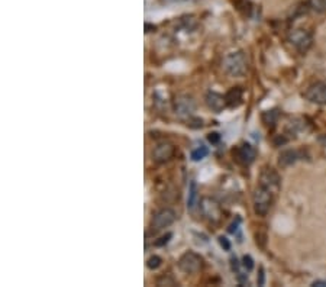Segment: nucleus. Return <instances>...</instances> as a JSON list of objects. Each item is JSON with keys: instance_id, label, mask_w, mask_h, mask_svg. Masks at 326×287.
I'll return each mask as SVG.
<instances>
[{"instance_id": "16", "label": "nucleus", "mask_w": 326, "mask_h": 287, "mask_svg": "<svg viewBox=\"0 0 326 287\" xmlns=\"http://www.w3.org/2000/svg\"><path fill=\"white\" fill-rule=\"evenodd\" d=\"M278 119V110L277 109H273V110H265L262 113V122L267 125V127H274V124L277 122Z\"/></svg>"}, {"instance_id": "22", "label": "nucleus", "mask_w": 326, "mask_h": 287, "mask_svg": "<svg viewBox=\"0 0 326 287\" xmlns=\"http://www.w3.org/2000/svg\"><path fill=\"white\" fill-rule=\"evenodd\" d=\"M171 236H173V234H171V232L165 234L164 236L160 238V241H155V245H157V247H163V245H165V244H167V242L171 239Z\"/></svg>"}, {"instance_id": "27", "label": "nucleus", "mask_w": 326, "mask_h": 287, "mask_svg": "<svg viewBox=\"0 0 326 287\" xmlns=\"http://www.w3.org/2000/svg\"><path fill=\"white\" fill-rule=\"evenodd\" d=\"M239 222H241V219H239V218H238V219H236V222H233L232 223V225H230V226H229V234H235V232H236V229H238V225H239Z\"/></svg>"}, {"instance_id": "1", "label": "nucleus", "mask_w": 326, "mask_h": 287, "mask_svg": "<svg viewBox=\"0 0 326 287\" xmlns=\"http://www.w3.org/2000/svg\"><path fill=\"white\" fill-rule=\"evenodd\" d=\"M224 70L228 73L229 76L232 77H241L247 73L248 70V60H247V55L242 52V51H235V52H230L228 54L225 58H224V63H222Z\"/></svg>"}, {"instance_id": "17", "label": "nucleus", "mask_w": 326, "mask_h": 287, "mask_svg": "<svg viewBox=\"0 0 326 287\" xmlns=\"http://www.w3.org/2000/svg\"><path fill=\"white\" fill-rule=\"evenodd\" d=\"M207 154H209V150H207V147H204V145H200V147H197L196 150H193V151H192V159H193V161H201V159L207 157Z\"/></svg>"}, {"instance_id": "25", "label": "nucleus", "mask_w": 326, "mask_h": 287, "mask_svg": "<svg viewBox=\"0 0 326 287\" xmlns=\"http://www.w3.org/2000/svg\"><path fill=\"white\" fill-rule=\"evenodd\" d=\"M219 244H221V247H222L225 251H229V250H230V242H229L228 238H225V236H219Z\"/></svg>"}, {"instance_id": "15", "label": "nucleus", "mask_w": 326, "mask_h": 287, "mask_svg": "<svg viewBox=\"0 0 326 287\" xmlns=\"http://www.w3.org/2000/svg\"><path fill=\"white\" fill-rule=\"evenodd\" d=\"M197 197H199V187H197V183L195 180L190 182V186H189V196H187V209L189 210H193L197 203Z\"/></svg>"}, {"instance_id": "30", "label": "nucleus", "mask_w": 326, "mask_h": 287, "mask_svg": "<svg viewBox=\"0 0 326 287\" xmlns=\"http://www.w3.org/2000/svg\"><path fill=\"white\" fill-rule=\"evenodd\" d=\"M163 3H177V1H184V0H161Z\"/></svg>"}, {"instance_id": "29", "label": "nucleus", "mask_w": 326, "mask_h": 287, "mask_svg": "<svg viewBox=\"0 0 326 287\" xmlns=\"http://www.w3.org/2000/svg\"><path fill=\"white\" fill-rule=\"evenodd\" d=\"M258 285H260V286L264 285V268H262V267L260 268V279H258Z\"/></svg>"}, {"instance_id": "20", "label": "nucleus", "mask_w": 326, "mask_h": 287, "mask_svg": "<svg viewBox=\"0 0 326 287\" xmlns=\"http://www.w3.org/2000/svg\"><path fill=\"white\" fill-rule=\"evenodd\" d=\"M242 265L247 271H251L254 268V260L250 255H244L242 257Z\"/></svg>"}, {"instance_id": "23", "label": "nucleus", "mask_w": 326, "mask_h": 287, "mask_svg": "<svg viewBox=\"0 0 326 287\" xmlns=\"http://www.w3.org/2000/svg\"><path fill=\"white\" fill-rule=\"evenodd\" d=\"M190 128H201L203 127V121L199 119V118H189V124H187Z\"/></svg>"}, {"instance_id": "13", "label": "nucleus", "mask_w": 326, "mask_h": 287, "mask_svg": "<svg viewBox=\"0 0 326 287\" xmlns=\"http://www.w3.org/2000/svg\"><path fill=\"white\" fill-rule=\"evenodd\" d=\"M242 97H244V89L242 87H232L225 95V100H226V104L229 107L235 109V107L241 106Z\"/></svg>"}, {"instance_id": "5", "label": "nucleus", "mask_w": 326, "mask_h": 287, "mask_svg": "<svg viewBox=\"0 0 326 287\" xmlns=\"http://www.w3.org/2000/svg\"><path fill=\"white\" fill-rule=\"evenodd\" d=\"M173 107L178 118H192L196 110V102L192 96L180 95L174 99Z\"/></svg>"}, {"instance_id": "10", "label": "nucleus", "mask_w": 326, "mask_h": 287, "mask_svg": "<svg viewBox=\"0 0 326 287\" xmlns=\"http://www.w3.org/2000/svg\"><path fill=\"white\" fill-rule=\"evenodd\" d=\"M257 157V151L252 145L250 144H241L238 148H236V159L244 164V165H250L254 162V159Z\"/></svg>"}, {"instance_id": "9", "label": "nucleus", "mask_w": 326, "mask_h": 287, "mask_svg": "<svg viewBox=\"0 0 326 287\" xmlns=\"http://www.w3.org/2000/svg\"><path fill=\"white\" fill-rule=\"evenodd\" d=\"M260 184L270 189L273 193H276L280 189V176L277 174L274 168H264L261 171Z\"/></svg>"}, {"instance_id": "2", "label": "nucleus", "mask_w": 326, "mask_h": 287, "mask_svg": "<svg viewBox=\"0 0 326 287\" xmlns=\"http://www.w3.org/2000/svg\"><path fill=\"white\" fill-rule=\"evenodd\" d=\"M273 191L264 186H258L254 194H252V202H254V210L258 216H265L273 205Z\"/></svg>"}, {"instance_id": "4", "label": "nucleus", "mask_w": 326, "mask_h": 287, "mask_svg": "<svg viewBox=\"0 0 326 287\" xmlns=\"http://www.w3.org/2000/svg\"><path fill=\"white\" fill-rule=\"evenodd\" d=\"M289 42L293 45L299 52L304 54V52L309 51V48L312 47V44H313V36H312V33L309 31L297 28V29L290 31V33H289Z\"/></svg>"}, {"instance_id": "3", "label": "nucleus", "mask_w": 326, "mask_h": 287, "mask_svg": "<svg viewBox=\"0 0 326 287\" xmlns=\"http://www.w3.org/2000/svg\"><path fill=\"white\" fill-rule=\"evenodd\" d=\"M203 267V258L195 251H186L178 260V268L186 274H196Z\"/></svg>"}, {"instance_id": "21", "label": "nucleus", "mask_w": 326, "mask_h": 287, "mask_svg": "<svg viewBox=\"0 0 326 287\" xmlns=\"http://www.w3.org/2000/svg\"><path fill=\"white\" fill-rule=\"evenodd\" d=\"M207 141L212 142V144H219V142H221V133H218V132H210V133L207 135Z\"/></svg>"}, {"instance_id": "6", "label": "nucleus", "mask_w": 326, "mask_h": 287, "mask_svg": "<svg viewBox=\"0 0 326 287\" xmlns=\"http://www.w3.org/2000/svg\"><path fill=\"white\" fill-rule=\"evenodd\" d=\"M176 218H177V215H176V212L173 210V209H161V210H158L154 216H152V219H151V229L152 231H161L164 228H168L170 225H173L174 221H176Z\"/></svg>"}, {"instance_id": "19", "label": "nucleus", "mask_w": 326, "mask_h": 287, "mask_svg": "<svg viewBox=\"0 0 326 287\" xmlns=\"http://www.w3.org/2000/svg\"><path fill=\"white\" fill-rule=\"evenodd\" d=\"M161 262H163V260H161L158 255H152V257H150V258H148L147 265H148V268H150V270H157V268L161 265Z\"/></svg>"}, {"instance_id": "12", "label": "nucleus", "mask_w": 326, "mask_h": 287, "mask_svg": "<svg viewBox=\"0 0 326 287\" xmlns=\"http://www.w3.org/2000/svg\"><path fill=\"white\" fill-rule=\"evenodd\" d=\"M206 104L210 110L216 112V113H221L228 104H226V100H225V96L219 95L216 92H209L206 95Z\"/></svg>"}, {"instance_id": "26", "label": "nucleus", "mask_w": 326, "mask_h": 287, "mask_svg": "<svg viewBox=\"0 0 326 287\" xmlns=\"http://www.w3.org/2000/svg\"><path fill=\"white\" fill-rule=\"evenodd\" d=\"M230 268H232V271H235L236 274L239 273V261L236 260V257H230Z\"/></svg>"}, {"instance_id": "28", "label": "nucleus", "mask_w": 326, "mask_h": 287, "mask_svg": "<svg viewBox=\"0 0 326 287\" xmlns=\"http://www.w3.org/2000/svg\"><path fill=\"white\" fill-rule=\"evenodd\" d=\"M312 286L313 287H324V286H326V282L325 280H316V282H313V283H312Z\"/></svg>"}, {"instance_id": "11", "label": "nucleus", "mask_w": 326, "mask_h": 287, "mask_svg": "<svg viewBox=\"0 0 326 287\" xmlns=\"http://www.w3.org/2000/svg\"><path fill=\"white\" fill-rule=\"evenodd\" d=\"M174 156V145L168 142H161L158 144L154 151H152V158L155 162H165Z\"/></svg>"}, {"instance_id": "14", "label": "nucleus", "mask_w": 326, "mask_h": 287, "mask_svg": "<svg viewBox=\"0 0 326 287\" xmlns=\"http://www.w3.org/2000/svg\"><path fill=\"white\" fill-rule=\"evenodd\" d=\"M300 158H301V154H300L299 151H296V150H286V151H283V153L280 154L278 164H280V167L286 168V167L293 165L294 162Z\"/></svg>"}, {"instance_id": "8", "label": "nucleus", "mask_w": 326, "mask_h": 287, "mask_svg": "<svg viewBox=\"0 0 326 287\" xmlns=\"http://www.w3.org/2000/svg\"><path fill=\"white\" fill-rule=\"evenodd\" d=\"M200 209H201V213L206 219H209L210 222H219L221 218H222V209H221V205L218 202H215L213 199L210 197H204L201 200V205H200Z\"/></svg>"}, {"instance_id": "18", "label": "nucleus", "mask_w": 326, "mask_h": 287, "mask_svg": "<svg viewBox=\"0 0 326 287\" xmlns=\"http://www.w3.org/2000/svg\"><path fill=\"white\" fill-rule=\"evenodd\" d=\"M309 6L318 13H326V0H309Z\"/></svg>"}, {"instance_id": "7", "label": "nucleus", "mask_w": 326, "mask_h": 287, "mask_svg": "<svg viewBox=\"0 0 326 287\" xmlns=\"http://www.w3.org/2000/svg\"><path fill=\"white\" fill-rule=\"evenodd\" d=\"M304 99L315 104H326V84L324 81H316L310 84L303 93Z\"/></svg>"}, {"instance_id": "24", "label": "nucleus", "mask_w": 326, "mask_h": 287, "mask_svg": "<svg viewBox=\"0 0 326 287\" xmlns=\"http://www.w3.org/2000/svg\"><path fill=\"white\" fill-rule=\"evenodd\" d=\"M157 285L158 286H163V285H167V286H176V282L173 280V279H168V277H161L158 282H157Z\"/></svg>"}]
</instances>
